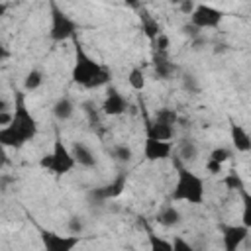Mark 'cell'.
<instances>
[{
	"instance_id": "1",
	"label": "cell",
	"mask_w": 251,
	"mask_h": 251,
	"mask_svg": "<svg viewBox=\"0 0 251 251\" xmlns=\"http://www.w3.org/2000/svg\"><path fill=\"white\" fill-rule=\"evenodd\" d=\"M37 133V122L31 116V112L25 108V102L22 96H18L14 106V118L10 126L0 127V141L6 147H22L27 141H31Z\"/></svg>"
},
{
	"instance_id": "2",
	"label": "cell",
	"mask_w": 251,
	"mask_h": 251,
	"mask_svg": "<svg viewBox=\"0 0 251 251\" xmlns=\"http://www.w3.org/2000/svg\"><path fill=\"white\" fill-rule=\"evenodd\" d=\"M112 73L94 61L80 43L75 47V65H73V80L84 88H100L110 82Z\"/></svg>"
},
{
	"instance_id": "3",
	"label": "cell",
	"mask_w": 251,
	"mask_h": 251,
	"mask_svg": "<svg viewBox=\"0 0 251 251\" xmlns=\"http://www.w3.org/2000/svg\"><path fill=\"white\" fill-rule=\"evenodd\" d=\"M175 202H188V204H202L204 202V178L190 169L178 165L176 169V182L173 188Z\"/></svg>"
},
{
	"instance_id": "4",
	"label": "cell",
	"mask_w": 251,
	"mask_h": 251,
	"mask_svg": "<svg viewBox=\"0 0 251 251\" xmlns=\"http://www.w3.org/2000/svg\"><path fill=\"white\" fill-rule=\"evenodd\" d=\"M39 165L43 169H47L49 173H53V175H67V173H71L75 169L76 161L73 157V151L61 139H55L51 153L45 155V157H41Z\"/></svg>"
},
{
	"instance_id": "5",
	"label": "cell",
	"mask_w": 251,
	"mask_h": 251,
	"mask_svg": "<svg viewBox=\"0 0 251 251\" xmlns=\"http://www.w3.org/2000/svg\"><path fill=\"white\" fill-rule=\"evenodd\" d=\"M76 33V22L63 12L57 4H51V27H49V37L53 41H67L75 37Z\"/></svg>"
},
{
	"instance_id": "6",
	"label": "cell",
	"mask_w": 251,
	"mask_h": 251,
	"mask_svg": "<svg viewBox=\"0 0 251 251\" xmlns=\"http://www.w3.org/2000/svg\"><path fill=\"white\" fill-rule=\"evenodd\" d=\"M224 12L210 6V4H196L194 12L190 14V24L196 29H214L222 24Z\"/></svg>"
},
{
	"instance_id": "7",
	"label": "cell",
	"mask_w": 251,
	"mask_h": 251,
	"mask_svg": "<svg viewBox=\"0 0 251 251\" xmlns=\"http://www.w3.org/2000/svg\"><path fill=\"white\" fill-rule=\"evenodd\" d=\"M41 243L45 251H75V247L80 243V235L76 233H55L49 229L41 231Z\"/></svg>"
},
{
	"instance_id": "8",
	"label": "cell",
	"mask_w": 251,
	"mask_h": 251,
	"mask_svg": "<svg viewBox=\"0 0 251 251\" xmlns=\"http://www.w3.org/2000/svg\"><path fill=\"white\" fill-rule=\"evenodd\" d=\"M247 235H249V229L243 224L224 226L222 227V245H224V251H239V247L245 243Z\"/></svg>"
},
{
	"instance_id": "9",
	"label": "cell",
	"mask_w": 251,
	"mask_h": 251,
	"mask_svg": "<svg viewBox=\"0 0 251 251\" xmlns=\"http://www.w3.org/2000/svg\"><path fill=\"white\" fill-rule=\"evenodd\" d=\"M173 153V141H159L147 137L143 143V157L147 161H163L169 159Z\"/></svg>"
},
{
	"instance_id": "10",
	"label": "cell",
	"mask_w": 251,
	"mask_h": 251,
	"mask_svg": "<svg viewBox=\"0 0 251 251\" xmlns=\"http://www.w3.org/2000/svg\"><path fill=\"white\" fill-rule=\"evenodd\" d=\"M175 135V126L169 122H163L153 116V120L147 122V137L159 139V141H171Z\"/></svg>"
},
{
	"instance_id": "11",
	"label": "cell",
	"mask_w": 251,
	"mask_h": 251,
	"mask_svg": "<svg viewBox=\"0 0 251 251\" xmlns=\"http://www.w3.org/2000/svg\"><path fill=\"white\" fill-rule=\"evenodd\" d=\"M126 108H127V100L120 94V90L108 88V94H106L104 104H102L104 114H108V116H120V114L126 112Z\"/></svg>"
},
{
	"instance_id": "12",
	"label": "cell",
	"mask_w": 251,
	"mask_h": 251,
	"mask_svg": "<svg viewBox=\"0 0 251 251\" xmlns=\"http://www.w3.org/2000/svg\"><path fill=\"white\" fill-rule=\"evenodd\" d=\"M229 137H231V145L235 151H239V153L251 151V133L243 126L231 124L229 126Z\"/></svg>"
},
{
	"instance_id": "13",
	"label": "cell",
	"mask_w": 251,
	"mask_h": 251,
	"mask_svg": "<svg viewBox=\"0 0 251 251\" xmlns=\"http://www.w3.org/2000/svg\"><path fill=\"white\" fill-rule=\"evenodd\" d=\"M71 151H73V157H75L76 165H80V167H84V169L96 167V155H94V151H92L86 143L75 141L73 147H71Z\"/></svg>"
},
{
	"instance_id": "14",
	"label": "cell",
	"mask_w": 251,
	"mask_h": 251,
	"mask_svg": "<svg viewBox=\"0 0 251 251\" xmlns=\"http://www.w3.org/2000/svg\"><path fill=\"white\" fill-rule=\"evenodd\" d=\"M51 112H53V118L57 122H69L73 116H75V102L69 98V96H61L53 102L51 106Z\"/></svg>"
},
{
	"instance_id": "15",
	"label": "cell",
	"mask_w": 251,
	"mask_h": 251,
	"mask_svg": "<svg viewBox=\"0 0 251 251\" xmlns=\"http://www.w3.org/2000/svg\"><path fill=\"white\" fill-rule=\"evenodd\" d=\"M180 220H182V214L175 204H169V206L161 208L159 214H157V222L165 227H175V226L180 224Z\"/></svg>"
},
{
	"instance_id": "16",
	"label": "cell",
	"mask_w": 251,
	"mask_h": 251,
	"mask_svg": "<svg viewBox=\"0 0 251 251\" xmlns=\"http://www.w3.org/2000/svg\"><path fill=\"white\" fill-rule=\"evenodd\" d=\"M124 188H126V175H118L114 178V182H110L102 190H98V196H102V198H116V196L122 194Z\"/></svg>"
},
{
	"instance_id": "17",
	"label": "cell",
	"mask_w": 251,
	"mask_h": 251,
	"mask_svg": "<svg viewBox=\"0 0 251 251\" xmlns=\"http://www.w3.org/2000/svg\"><path fill=\"white\" fill-rule=\"evenodd\" d=\"M178 159L180 161H194L198 157V143L194 139H182L178 143Z\"/></svg>"
},
{
	"instance_id": "18",
	"label": "cell",
	"mask_w": 251,
	"mask_h": 251,
	"mask_svg": "<svg viewBox=\"0 0 251 251\" xmlns=\"http://www.w3.org/2000/svg\"><path fill=\"white\" fill-rule=\"evenodd\" d=\"M110 155H112V159H114L116 163L126 165V163H129V161H131L133 151H131V147H129V145H126V143H116V145L110 149Z\"/></svg>"
},
{
	"instance_id": "19",
	"label": "cell",
	"mask_w": 251,
	"mask_h": 251,
	"mask_svg": "<svg viewBox=\"0 0 251 251\" xmlns=\"http://www.w3.org/2000/svg\"><path fill=\"white\" fill-rule=\"evenodd\" d=\"M127 82H129V86H131L135 92H141V90L145 88V84H147V78H145L143 69H141V67H133V69L127 73Z\"/></svg>"
},
{
	"instance_id": "20",
	"label": "cell",
	"mask_w": 251,
	"mask_h": 251,
	"mask_svg": "<svg viewBox=\"0 0 251 251\" xmlns=\"http://www.w3.org/2000/svg\"><path fill=\"white\" fill-rule=\"evenodd\" d=\"M41 84H43V73L39 69H31L24 78V90L25 92H35Z\"/></svg>"
},
{
	"instance_id": "21",
	"label": "cell",
	"mask_w": 251,
	"mask_h": 251,
	"mask_svg": "<svg viewBox=\"0 0 251 251\" xmlns=\"http://www.w3.org/2000/svg\"><path fill=\"white\" fill-rule=\"evenodd\" d=\"M173 73H175V67H173V63L167 61V55H157L155 57V75L159 78H169Z\"/></svg>"
},
{
	"instance_id": "22",
	"label": "cell",
	"mask_w": 251,
	"mask_h": 251,
	"mask_svg": "<svg viewBox=\"0 0 251 251\" xmlns=\"http://www.w3.org/2000/svg\"><path fill=\"white\" fill-rule=\"evenodd\" d=\"M241 224L251 229V192L241 190Z\"/></svg>"
},
{
	"instance_id": "23",
	"label": "cell",
	"mask_w": 251,
	"mask_h": 251,
	"mask_svg": "<svg viewBox=\"0 0 251 251\" xmlns=\"http://www.w3.org/2000/svg\"><path fill=\"white\" fill-rule=\"evenodd\" d=\"M149 251H173V241L161 235L149 233Z\"/></svg>"
},
{
	"instance_id": "24",
	"label": "cell",
	"mask_w": 251,
	"mask_h": 251,
	"mask_svg": "<svg viewBox=\"0 0 251 251\" xmlns=\"http://www.w3.org/2000/svg\"><path fill=\"white\" fill-rule=\"evenodd\" d=\"M143 29H145V35H147L149 39H153V41L163 33L161 27H159V24H157L155 20L147 18V16H143Z\"/></svg>"
},
{
	"instance_id": "25",
	"label": "cell",
	"mask_w": 251,
	"mask_h": 251,
	"mask_svg": "<svg viewBox=\"0 0 251 251\" xmlns=\"http://www.w3.org/2000/svg\"><path fill=\"white\" fill-rule=\"evenodd\" d=\"M229 157H231V151L227 149V147H214L212 151H210V155H208V159H212V161H216V163H226V161H229Z\"/></svg>"
},
{
	"instance_id": "26",
	"label": "cell",
	"mask_w": 251,
	"mask_h": 251,
	"mask_svg": "<svg viewBox=\"0 0 251 251\" xmlns=\"http://www.w3.org/2000/svg\"><path fill=\"white\" fill-rule=\"evenodd\" d=\"M224 184H226L227 188H231V190H239V192L245 188V186H243V180H241L235 173H229V175L224 178Z\"/></svg>"
},
{
	"instance_id": "27",
	"label": "cell",
	"mask_w": 251,
	"mask_h": 251,
	"mask_svg": "<svg viewBox=\"0 0 251 251\" xmlns=\"http://www.w3.org/2000/svg\"><path fill=\"white\" fill-rule=\"evenodd\" d=\"M171 45V39L167 33H161L157 39H155V49H157V55H167V49Z\"/></svg>"
},
{
	"instance_id": "28",
	"label": "cell",
	"mask_w": 251,
	"mask_h": 251,
	"mask_svg": "<svg viewBox=\"0 0 251 251\" xmlns=\"http://www.w3.org/2000/svg\"><path fill=\"white\" fill-rule=\"evenodd\" d=\"M173 251H196V249L184 237L176 235V237H173Z\"/></svg>"
},
{
	"instance_id": "29",
	"label": "cell",
	"mask_w": 251,
	"mask_h": 251,
	"mask_svg": "<svg viewBox=\"0 0 251 251\" xmlns=\"http://www.w3.org/2000/svg\"><path fill=\"white\" fill-rule=\"evenodd\" d=\"M206 171H208L210 175H220V173L224 171V165H222V163H216V161H212V159H206Z\"/></svg>"
}]
</instances>
